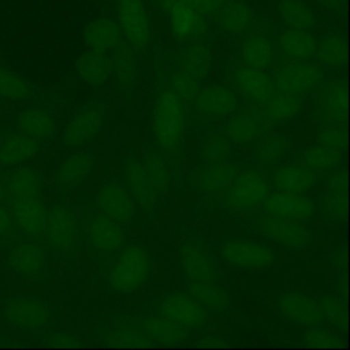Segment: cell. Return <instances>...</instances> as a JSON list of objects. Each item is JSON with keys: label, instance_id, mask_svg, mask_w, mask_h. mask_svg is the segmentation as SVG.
<instances>
[{"label": "cell", "instance_id": "38", "mask_svg": "<svg viewBox=\"0 0 350 350\" xmlns=\"http://www.w3.org/2000/svg\"><path fill=\"white\" fill-rule=\"evenodd\" d=\"M182 71L202 82L212 67V53L201 41L189 42L179 53V66Z\"/></svg>", "mask_w": 350, "mask_h": 350}, {"label": "cell", "instance_id": "7", "mask_svg": "<svg viewBox=\"0 0 350 350\" xmlns=\"http://www.w3.org/2000/svg\"><path fill=\"white\" fill-rule=\"evenodd\" d=\"M247 221H250V227L258 235L287 249L302 250L309 247L313 242V234L305 221L264 212L249 217Z\"/></svg>", "mask_w": 350, "mask_h": 350}, {"label": "cell", "instance_id": "21", "mask_svg": "<svg viewBox=\"0 0 350 350\" xmlns=\"http://www.w3.org/2000/svg\"><path fill=\"white\" fill-rule=\"evenodd\" d=\"M276 308L284 319L305 328L323 327L325 324L319 302L305 294L297 291L284 293L278 298Z\"/></svg>", "mask_w": 350, "mask_h": 350}, {"label": "cell", "instance_id": "4", "mask_svg": "<svg viewBox=\"0 0 350 350\" xmlns=\"http://www.w3.org/2000/svg\"><path fill=\"white\" fill-rule=\"evenodd\" d=\"M45 239L57 256L75 260L82 246V215L71 202H56L48 208Z\"/></svg>", "mask_w": 350, "mask_h": 350}, {"label": "cell", "instance_id": "46", "mask_svg": "<svg viewBox=\"0 0 350 350\" xmlns=\"http://www.w3.org/2000/svg\"><path fill=\"white\" fill-rule=\"evenodd\" d=\"M253 11L241 1L227 3L219 15L220 27L228 34H242L253 25Z\"/></svg>", "mask_w": 350, "mask_h": 350}, {"label": "cell", "instance_id": "12", "mask_svg": "<svg viewBox=\"0 0 350 350\" xmlns=\"http://www.w3.org/2000/svg\"><path fill=\"white\" fill-rule=\"evenodd\" d=\"M118 25L127 45L144 52L150 44L152 30L142 0H116Z\"/></svg>", "mask_w": 350, "mask_h": 350}, {"label": "cell", "instance_id": "14", "mask_svg": "<svg viewBox=\"0 0 350 350\" xmlns=\"http://www.w3.org/2000/svg\"><path fill=\"white\" fill-rule=\"evenodd\" d=\"M314 119L320 126L345 124L347 119V86L343 78L327 79L317 88Z\"/></svg>", "mask_w": 350, "mask_h": 350}, {"label": "cell", "instance_id": "58", "mask_svg": "<svg viewBox=\"0 0 350 350\" xmlns=\"http://www.w3.org/2000/svg\"><path fill=\"white\" fill-rule=\"evenodd\" d=\"M194 346H198V347H226V346H230V345L217 339V338H205L200 342H196Z\"/></svg>", "mask_w": 350, "mask_h": 350}, {"label": "cell", "instance_id": "39", "mask_svg": "<svg viewBox=\"0 0 350 350\" xmlns=\"http://www.w3.org/2000/svg\"><path fill=\"white\" fill-rule=\"evenodd\" d=\"M302 96L275 90L264 104V115L268 123H284L302 111Z\"/></svg>", "mask_w": 350, "mask_h": 350}, {"label": "cell", "instance_id": "8", "mask_svg": "<svg viewBox=\"0 0 350 350\" xmlns=\"http://www.w3.org/2000/svg\"><path fill=\"white\" fill-rule=\"evenodd\" d=\"M213 254L242 269H267L276 261L273 250L262 242L243 237H226L213 245Z\"/></svg>", "mask_w": 350, "mask_h": 350}, {"label": "cell", "instance_id": "25", "mask_svg": "<svg viewBox=\"0 0 350 350\" xmlns=\"http://www.w3.org/2000/svg\"><path fill=\"white\" fill-rule=\"evenodd\" d=\"M168 22L172 34L186 42L200 41L208 30L205 16L186 1L174 5L168 11Z\"/></svg>", "mask_w": 350, "mask_h": 350}, {"label": "cell", "instance_id": "20", "mask_svg": "<svg viewBox=\"0 0 350 350\" xmlns=\"http://www.w3.org/2000/svg\"><path fill=\"white\" fill-rule=\"evenodd\" d=\"M194 109L206 119L227 118L239 108L238 94L234 89L213 83L201 86L193 101Z\"/></svg>", "mask_w": 350, "mask_h": 350}, {"label": "cell", "instance_id": "19", "mask_svg": "<svg viewBox=\"0 0 350 350\" xmlns=\"http://www.w3.org/2000/svg\"><path fill=\"white\" fill-rule=\"evenodd\" d=\"M122 175L133 198L137 202L138 211L148 215H153L159 206L161 197L153 189L144 170L141 159L127 157L123 163Z\"/></svg>", "mask_w": 350, "mask_h": 350}, {"label": "cell", "instance_id": "13", "mask_svg": "<svg viewBox=\"0 0 350 350\" xmlns=\"http://www.w3.org/2000/svg\"><path fill=\"white\" fill-rule=\"evenodd\" d=\"M4 319L8 324L26 329L40 331L45 329L53 319L52 308L41 298L31 295H22L12 298L4 309Z\"/></svg>", "mask_w": 350, "mask_h": 350}, {"label": "cell", "instance_id": "5", "mask_svg": "<svg viewBox=\"0 0 350 350\" xmlns=\"http://www.w3.org/2000/svg\"><path fill=\"white\" fill-rule=\"evenodd\" d=\"M145 309L167 317L190 331L213 328V314L205 310L187 293H164L145 305Z\"/></svg>", "mask_w": 350, "mask_h": 350}, {"label": "cell", "instance_id": "23", "mask_svg": "<svg viewBox=\"0 0 350 350\" xmlns=\"http://www.w3.org/2000/svg\"><path fill=\"white\" fill-rule=\"evenodd\" d=\"M232 83L238 94L254 104L264 105L275 92L271 74L247 66L238 67L234 71Z\"/></svg>", "mask_w": 350, "mask_h": 350}, {"label": "cell", "instance_id": "2", "mask_svg": "<svg viewBox=\"0 0 350 350\" xmlns=\"http://www.w3.org/2000/svg\"><path fill=\"white\" fill-rule=\"evenodd\" d=\"M154 272V260L145 246L126 242L111 260L105 287L113 294H130L141 288Z\"/></svg>", "mask_w": 350, "mask_h": 350}, {"label": "cell", "instance_id": "32", "mask_svg": "<svg viewBox=\"0 0 350 350\" xmlns=\"http://www.w3.org/2000/svg\"><path fill=\"white\" fill-rule=\"evenodd\" d=\"M185 290L212 314L226 313L232 306L230 295L216 282H190Z\"/></svg>", "mask_w": 350, "mask_h": 350}, {"label": "cell", "instance_id": "51", "mask_svg": "<svg viewBox=\"0 0 350 350\" xmlns=\"http://www.w3.org/2000/svg\"><path fill=\"white\" fill-rule=\"evenodd\" d=\"M319 306L321 309L323 317L325 323L339 331H345L346 328V316L342 299L332 294H325L319 298Z\"/></svg>", "mask_w": 350, "mask_h": 350}, {"label": "cell", "instance_id": "52", "mask_svg": "<svg viewBox=\"0 0 350 350\" xmlns=\"http://www.w3.org/2000/svg\"><path fill=\"white\" fill-rule=\"evenodd\" d=\"M302 342L310 347H342L345 346L343 338L332 329L323 327L306 328L302 332Z\"/></svg>", "mask_w": 350, "mask_h": 350}, {"label": "cell", "instance_id": "11", "mask_svg": "<svg viewBox=\"0 0 350 350\" xmlns=\"http://www.w3.org/2000/svg\"><path fill=\"white\" fill-rule=\"evenodd\" d=\"M97 342L116 347H150L154 343L131 319V316H111L93 327Z\"/></svg>", "mask_w": 350, "mask_h": 350}, {"label": "cell", "instance_id": "61", "mask_svg": "<svg viewBox=\"0 0 350 350\" xmlns=\"http://www.w3.org/2000/svg\"><path fill=\"white\" fill-rule=\"evenodd\" d=\"M3 198H4V189H3V186L0 185V204H1Z\"/></svg>", "mask_w": 350, "mask_h": 350}, {"label": "cell", "instance_id": "36", "mask_svg": "<svg viewBox=\"0 0 350 350\" xmlns=\"http://www.w3.org/2000/svg\"><path fill=\"white\" fill-rule=\"evenodd\" d=\"M40 149L38 139L16 133L7 137L0 145V165H18L31 159Z\"/></svg>", "mask_w": 350, "mask_h": 350}, {"label": "cell", "instance_id": "60", "mask_svg": "<svg viewBox=\"0 0 350 350\" xmlns=\"http://www.w3.org/2000/svg\"><path fill=\"white\" fill-rule=\"evenodd\" d=\"M182 1H185V0H154L156 5L163 12H168L174 5H176V4L182 3Z\"/></svg>", "mask_w": 350, "mask_h": 350}, {"label": "cell", "instance_id": "1", "mask_svg": "<svg viewBox=\"0 0 350 350\" xmlns=\"http://www.w3.org/2000/svg\"><path fill=\"white\" fill-rule=\"evenodd\" d=\"M185 109L183 101L165 82L157 88L152 109L154 148L168 164L172 175L179 174L182 167Z\"/></svg>", "mask_w": 350, "mask_h": 350}, {"label": "cell", "instance_id": "18", "mask_svg": "<svg viewBox=\"0 0 350 350\" xmlns=\"http://www.w3.org/2000/svg\"><path fill=\"white\" fill-rule=\"evenodd\" d=\"M261 212L299 221H308L312 220L317 213V204L308 194L275 190L271 191L262 202Z\"/></svg>", "mask_w": 350, "mask_h": 350}, {"label": "cell", "instance_id": "29", "mask_svg": "<svg viewBox=\"0 0 350 350\" xmlns=\"http://www.w3.org/2000/svg\"><path fill=\"white\" fill-rule=\"evenodd\" d=\"M242 167V163L232 161L231 159L220 163L205 164L204 168L196 175L194 186L198 191L205 194L223 191L232 182Z\"/></svg>", "mask_w": 350, "mask_h": 350}, {"label": "cell", "instance_id": "45", "mask_svg": "<svg viewBox=\"0 0 350 350\" xmlns=\"http://www.w3.org/2000/svg\"><path fill=\"white\" fill-rule=\"evenodd\" d=\"M342 154L339 152L331 150L321 145H312L304 149L298 156V163L310 168L312 171L320 174H328L340 165Z\"/></svg>", "mask_w": 350, "mask_h": 350}, {"label": "cell", "instance_id": "22", "mask_svg": "<svg viewBox=\"0 0 350 350\" xmlns=\"http://www.w3.org/2000/svg\"><path fill=\"white\" fill-rule=\"evenodd\" d=\"M131 319L142 328V331L150 338L154 345H178L186 342L191 331L183 325L174 323L172 320L156 314L148 309L131 316Z\"/></svg>", "mask_w": 350, "mask_h": 350}, {"label": "cell", "instance_id": "17", "mask_svg": "<svg viewBox=\"0 0 350 350\" xmlns=\"http://www.w3.org/2000/svg\"><path fill=\"white\" fill-rule=\"evenodd\" d=\"M105 105L93 103L78 111L64 127L62 142L67 148H77L89 142L104 123Z\"/></svg>", "mask_w": 350, "mask_h": 350}, {"label": "cell", "instance_id": "9", "mask_svg": "<svg viewBox=\"0 0 350 350\" xmlns=\"http://www.w3.org/2000/svg\"><path fill=\"white\" fill-rule=\"evenodd\" d=\"M94 204L111 219L126 227L135 221L139 212L123 175L118 172H111L103 179Z\"/></svg>", "mask_w": 350, "mask_h": 350}, {"label": "cell", "instance_id": "50", "mask_svg": "<svg viewBox=\"0 0 350 350\" xmlns=\"http://www.w3.org/2000/svg\"><path fill=\"white\" fill-rule=\"evenodd\" d=\"M347 194L332 193L323 190L317 204V211L323 215V217L328 221H342L347 215Z\"/></svg>", "mask_w": 350, "mask_h": 350}, {"label": "cell", "instance_id": "6", "mask_svg": "<svg viewBox=\"0 0 350 350\" xmlns=\"http://www.w3.org/2000/svg\"><path fill=\"white\" fill-rule=\"evenodd\" d=\"M271 187L262 171L256 167H242L226 189L224 205L232 213H249L262 205Z\"/></svg>", "mask_w": 350, "mask_h": 350}, {"label": "cell", "instance_id": "55", "mask_svg": "<svg viewBox=\"0 0 350 350\" xmlns=\"http://www.w3.org/2000/svg\"><path fill=\"white\" fill-rule=\"evenodd\" d=\"M46 345L52 346V347H78L81 346V340L68 332H63V331H55L51 332L46 336Z\"/></svg>", "mask_w": 350, "mask_h": 350}, {"label": "cell", "instance_id": "56", "mask_svg": "<svg viewBox=\"0 0 350 350\" xmlns=\"http://www.w3.org/2000/svg\"><path fill=\"white\" fill-rule=\"evenodd\" d=\"M185 1L189 3L193 8H196L202 15L219 12L228 3V0H185Z\"/></svg>", "mask_w": 350, "mask_h": 350}, {"label": "cell", "instance_id": "49", "mask_svg": "<svg viewBox=\"0 0 350 350\" xmlns=\"http://www.w3.org/2000/svg\"><path fill=\"white\" fill-rule=\"evenodd\" d=\"M30 94L29 82L19 74L0 66V97L5 100H23Z\"/></svg>", "mask_w": 350, "mask_h": 350}, {"label": "cell", "instance_id": "26", "mask_svg": "<svg viewBox=\"0 0 350 350\" xmlns=\"http://www.w3.org/2000/svg\"><path fill=\"white\" fill-rule=\"evenodd\" d=\"M319 174L299 163H288L276 167L271 172V185L275 190L308 194L317 183Z\"/></svg>", "mask_w": 350, "mask_h": 350}, {"label": "cell", "instance_id": "44", "mask_svg": "<svg viewBox=\"0 0 350 350\" xmlns=\"http://www.w3.org/2000/svg\"><path fill=\"white\" fill-rule=\"evenodd\" d=\"M111 67L116 82L124 89L131 88L137 79L135 51L129 45H119L112 51Z\"/></svg>", "mask_w": 350, "mask_h": 350}, {"label": "cell", "instance_id": "47", "mask_svg": "<svg viewBox=\"0 0 350 350\" xmlns=\"http://www.w3.org/2000/svg\"><path fill=\"white\" fill-rule=\"evenodd\" d=\"M232 148L234 145L223 131H209L201 139L200 156L204 164L220 163L231 159Z\"/></svg>", "mask_w": 350, "mask_h": 350}, {"label": "cell", "instance_id": "53", "mask_svg": "<svg viewBox=\"0 0 350 350\" xmlns=\"http://www.w3.org/2000/svg\"><path fill=\"white\" fill-rule=\"evenodd\" d=\"M316 142L331 150L343 153L346 148V129L345 124H325L320 126L316 133Z\"/></svg>", "mask_w": 350, "mask_h": 350}, {"label": "cell", "instance_id": "3", "mask_svg": "<svg viewBox=\"0 0 350 350\" xmlns=\"http://www.w3.org/2000/svg\"><path fill=\"white\" fill-rule=\"evenodd\" d=\"M82 245L97 260H112L129 241L126 226L111 219L96 204H89L81 211Z\"/></svg>", "mask_w": 350, "mask_h": 350}, {"label": "cell", "instance_id": "27", "mask_svg": "<svg viewBox=\"0 0 350 350\" xmlns=\"http://www.w3.org/2000/svg\"><path fill=\"white\" fill-rule=\"evenodd\" d=\"M94 163V156L89 150L71 153L55 170L53 183L62 190H71L77 187L92 172Z\"/></svg>", "mask_w": 350, "mask_h": 350}, {"label": "cell", "instance_id": "59", "mask_svg": "<svg viewBox=\"0 0 350 350\" xmlns=\"http://www.w3.org/2000/svg\"><path fill=\"white\" fill-rule=\"evenodd\" d=\"M319 7L327 11H338L343 5V0H314Z\"/></svg>", "mask_w": 350, "mask_h": 350}, {"label": "cell", "instance_id": "16", "mask_svg": "<svg viewBox=\"0 0 350 350\" xmlns=\"http://www.w3.org/2000/svg\"><path fill=\"white\" fill-rule=\"evenodd\" d=\"M267 119L262 109L247 107L237 109L227 116L221 131L235 146H245L253 144L267 129Z\"/></svg>", "mask_w": 350, "mask_h": 350}, {"label": "cell", "instance_id": "37", "mask_svg": "<svg viewBox=\"0 0 350 350\" xmlns=\"http://www.w3.org/2000/svg\"><path fill=\"white\" fill-rule=\"evenodd\" d=\"M253 144V157L258 165H273L291 149V139L279 133H262Z\"/></svg>", "mask_w": 350, "mask_h": 350}, {"label": "cell", "instance_id": "54", "mask_svg": "<svg viewBox=\"0 0 350 350\" xmlns=\"http://www.w3.org/2000/svg\"><path fill=\"white\" fill-rule=\"evenodd\" d=\"M323 190L347 194V175L346 170H339V167L328 174H325L323 180Z\"/></svg>", "mask_w": 350, "mask_h": 350}, {"label": "cell", "instance_id": "40", "mask_svg": "<svg viewBox=\"0 0 350 350\" xmlns=\"http://www.w3.org/2000/svg\"><path fill=\"white\" fill-rule=\"evenodd\" d=\"M313 57L325 71L340 70L346 64L347 59V48L345 38L334 33L323 36L316 44Z\"/></svg>", "mask_w": 350, "mask_h": 350}, {"label": "cell", "instance_id": "43", "mask_svg": "<svg viewBox=\"0 0 350 350\" xmlns=\"http://www.w3.org/2000/svg\"><path fill=\"white\" fill-rule=\"evenodd\" d=\"M42 189L40 174L30 167H19L7 179V190L12 198L38 197Z\"/></svg>", "mask_w": 350, "mask_h": 350}, {"label": "cell", "instance_id": "57", "mask_svg": "<svg viewBox=\"0 0 350 350\" xmlns=\"http://www.w3.org/2000/svg\"><path fill=\"white\" fill-rule=\"evenodd\" d=\"M15 228V221L12 219V215L0 206V238L8 237L10 234L14 232Z\"/></svg>", "mask_w": 350, "mask_h": 350}, {"label": "cell", "instance_id": "42", "mask_svg": "<svg viewBox=\"0 0 350 350\" xmlns=\"http://www.w3.org/2000/svg\"><path fill=\"white\" fill-rule=\"evenodd\" d=\"M278 15L288 29L310 30L316 22L314 12L304 0H279Z\"/></svg>", "mask_w": 350, "mask_h": 350}, {"label": "cell", "instance_id": "30", "mask_svg": "<svg viewBox=\"0 0 350 350\" xmlns=\"http://www.w3.org/2000/svg\"><path fill=\"white\" fill-rule=\"evenodd\" d=\"M86 46L98 52H112L123 44L122 30L111 18H97L90 21L83 29Z\"/></svg>", "mask_w": 350, "mask_h": 350}, {"label": "cell", "instance_id": "34", "mask_svg": "<svg viewBox=\"0 0 350 350\" xmlns=\"http://www.w3.org/2000/svg\"><path fill=\"white\" fill-rule=\"evenodd\" d=\"M275 48L271 40L261 34L254 33L243 40L241 46V56L245 66L257 68V70H268L273 66L275 62Z\"/></svg>", "mask_w": 350, "mask_h": 350}, {"label": "cell", "instance_id": "41", "mask_svg": "<svg viewBox=\"0 0 350 350\" xmlns=\"http://www.w3.org/2000/svg\"><path fill=\"white\" fill-rule=\"evenodd\" d=\"M144 170L153 186V189L157 191L160 197H164L168 194L171 186H172V172L163 159V156L159 153V150L153 148H148L141 159Z\"/></svg>", "mask_w": 350, "mask_h": 350}, {"label": "cell", "instance_id": "24", "mask_svg": "<svg viewBox=\"0 0 350 350\" xmlns=\"http://www.w3.org/2000/svg\"><path fill=\"white\" fill-rule=\"evenodd\" d=\"M11 215L19 230L30 238H40L45 232L48 208L38 197L14 198Z\"/></svg>", "mask_w": 350, "mask_h": 350}, {"label": "cell", "instance_id": "33", "mask_svg": "<svg viewBox=\"0 0 350 350\" xmlns=\"http://www.w3.org/2000/svg\"><path fill=\"white\" fill-rule=\"evenodd\" d=\"M75 70L85 83L94 88L100 86L112 74L111 56L107 52L90 49L77 59Z\"/></svg>", "mask_w": 350, "mask_h": 350}, {"label": "cell", "instance_id": "10", "mask_svg": "<svg viewBox=\"0 0 350 350\" xmlns=\"http://www.w3.org/2000/svg\"><path fill=\"white\" fill-rule=\"evenodd\" d=\"M327 71L313 60H291L279 67L273 75L275 90L308 96L325 81Z\"/></svg>", "mask_w": 350, "mask_h": 350}, {"label": "cell", "instance_id": "48", "mask_svg": "<svg viewBox=\"0 0 350 350\" xmlns=\"http://www.w3.org/2000/svg\"><path fill=\"white\" fill-rule=\"evenodd\" d=\"M183 101L185 105L193 104L196 96L198 94L202 82L197 81L191 75L186 74L182 71L179 67L175 70H171L167 75V82H165Z\"/></svg>", "mask_w": 350, "mask_h": 350}, {"label": "cell", "instance_id": "35", "mask_svg": "<svg viewBox=\"0 0 350 350\" xmlns=\"http://www.w3.org/2000/svg\"><path fill=\"white\" fill-rule=\"evenodd\" d=\"M16 127L21 133L42 141L56 133V119L46 109L27 108L18 115Z\"/></svg>", "mask_w": 350, "mask_h": 350}, {"label": "cell", "instance_id": "28", "mask_svg": "<svg viewBox=\"0 0 350 350\" xmlns=\"http://www.w3.org/2000/svg\"><path fill=\"white\" fill-rule=\"evenodd\" d=\"M46 249L34 241L16 243L8 254L10 268L22 276H37L46 267Z\"/></svg>", "mask_w": 350, "mask_h": 350}, {"label": "cell", "instance_id": "15", "mask_svg": "<svg viewBox=\"0 0 350 350\" xmlns=\"http://www.w3.org/2000/svg\"><path fill=\"white\" fill-rule=\"evenodd\" d=\"M179 262L186 283L217 282L220 269L216 256L197 241H186L179 252Z\"/></svg>", "mask_w": 350, "mask_h": 350}, {"label": "cell", "instance_id": "31", "mask_svg": "<svg viewBox=\"0 0 350 350\" xmlns=\"http://www.w3.org/2000/svg\"><path fill=\"white\" fill-rule=\"evenodd\" d=\"M317 40L309 30L286 29L278 36V48L288 60H312Z\"/></svg>", "mask_w": 350, "mask_h": 350}]
</instances>
